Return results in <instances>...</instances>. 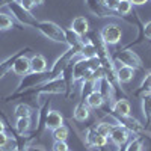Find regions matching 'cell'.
Returning a JSON list of instances; mask_svg holds the SVG:
<instances>
[{
	"instance_id": "obj_1",
	"label": "cell",
	"mask_w": 151,
	"mask_h": 151,
	"mask_svg": "<svg viewBox=\"0 0 151 151\" xmlns=\"http://www.w3.org/2000/svg\"><path fill=\"white\" fill-rule=\"evenodd\" d=\"M67 88H65V82L62 77H58V79H52L48 82H44L38 86H33V88H29L26 91H21L18 94H9L8 97H5L6 101H14V100H21V98H35L38 100V97L42 95V94H65Z\"/></svg>"
},
{
	"instance_id": "obj_2",
	"label": "cell",
	"mask_w": 151,
	"mask_h": 151,
	"mask_svg": "<svg viewBox=\"0 0 151 151\" xmlns=\"http://www.w3.org/2000/svg\"><path fill=\"white\" fill-rule=\"evenodd\" d=\"M36 30L40 32L42 36H45L47 40H52L55 42H65V33H64V27H60L59 24L48 21V20H42L38 21L36 24Z\"/></svg>"
},
{
	"instance_id": "obj_3",
	"label": "cell",
	"mask_w": 151,
	"mask_h": 151,
	"mask_svg": "<svg viewBox=\"0 0 151 151\" xmlns=\"http://www.w3.org/2000/svg\"><path fill=\"white\" fill-rule=\"evenodd\" d=\"M6 8L9 9V12L12 14V17H14V18L21 24V26L36 29V24H38V21H40V20H36V18H35V15L32 14V12L26 11V9H24V8L17 2V0L11 2Z\"/></svg>"
},
{
	"instance_id": "obj_4",
	"label": "cell",
	"mask_w": 151,
	"mask_h": 151,
	"mask_svg": "<svg viewBox=\"0 0 151 151\" xmlns=\"http://www.w3.org/2000/svg\"><path fill=\"white\" fill-rule=\"evenodd\" d=\"M107 116L110 118V119H113L118 125H122V127H125L132 134H147L148 132H147V129H145V125L144 124H141L139 121H137L136 118H133L132 115L130 116H119V115H116V113H113L110 109L107 110Z\"/></svg>"
},
{
	"instance_id": "obj_5",
	"label": "cell",
	"mask_w": 151,
	"mask_h": 151,
	"mask_svg": "<svg viewBox=\"0 0 151 151\" xmlns=\"http://www.w3.org/2000/svg\"><path fill=\"white\" fill-rule=\"evenodd\" d=\"M52 80V74H50V71H45V73H27L26 76H23L20 83L17 85L15 91L12 94H18L21 91H26L29 89V88H33V86H38L41 85L44 82H48Z\"/></svg>"
},
{
	"instance_id": "obj_6",
	"label": "cell",
	"mask_w": 151,
	"mask_h": 151,
	"mask_svg": "<svg viewBox=\"0 0 151 151\" xmlns=\"http://www.w3.org/2000/svg\"><path fill=\"white\" fill-rule=\"evenodd\" d=\"M112 58H113L115 64H122V65L130 67L133 70H144L142 59L137 56V53H134L130 48H121Z\"/></svg>"
},
{
	"instance_id": "obj_7",
	"label": "cell",
	"mask_w": 151,
	"mask_h": 151,
	"mask_svg": "<svg viewBox=\"0 0 151 151\" xmlns=\"http://www.w3.org/2000/svg\"><path fill=\"white\" fill-rule=\"evenodd\" d=\"M100 38H101V41L106 44V45H116L121 42L122 40V30L118 24L115 23H109L106 26L100 30Z\"/></svg>"
},
{
	"instance_id": "obj_8",
	"label": "cell",
	"mask_w": 151,
	"mask_h": 151,
	"mask_svg": "<svg viewBox=\"0 0 151 151\" xmlns=\"http://www.w3.org/2000/svg\"><path fill=\"white\" fill-rule=\"evenodd\" d=\"M95 88H97V91L103 95L104 103H109V107H110L113 104V101H115V89L112 88L109 80L103 76V77H100L98 80H95Z\"/></svg>"
},
{
	"instance_id": "obj_9",
	"label": "cell",
	"mask_w": 151,
	"mask_h": 151,
	"mask_svg": "<svg viewBox=\"0 0 151 151\" xmlns=\"http://www.w3.org/2000/svg\"><path fill=\"white\" fill-rule=\"evenodd\" d=\"M27 52H32V48L30 47H23V48H20V50H17L15 53H12L11 56H8V58H5L2 62H0V80H2L5 76L12 70V65H14V62L20 58V56H23V55H26Z\"/></svg>"
},
{
	"instance_id": "obj_10",
	"label": "cell",
	"mask_w": 151,
	"mask_h": 151,
	"mask_svg": "<svg viewBox=\"0 0 151 151\" xmlns=\"http://www.w3.org/2000/svg\"><path fill=\"white\" fill-rule=\"evenodd\" d=\"M109 137H110V141L113 142L115 147H121V145H125L132 139V133L125 127L116 124V125H113V127H112V132H110Z\"/></svg>"
},
{
	"instance_id": "obj_11",
	"label": "cell",
	"mask_w": 151,
	"mask_h": 151,
	"mask_svg": "<svg viewBox=\"0 0 151 151\" xmlns=\"http://www.w3.org/2000/svg\"><path fill=\"white\" fill-rule=\"evenodd\" d=\"M50 106H52V100L48 98L47 101H44L42 104H40V107H38V121H36L38 124H36V130L33 133L35 139H38L45 129V119H47V115L50 112Z\"/></svg>"
},
{
	"instance_id": "obj_12",
	"label": "cell",
	"mask_w": 151,
	"mask_h": 151,
	"mask_svg": "<svg viewBox=\"0 0 151 151\" xmlns=\"http://www.w3.org/2000/svg\"><path fill=\"white\" fill-rule=\"evenodd\" d=\"M85 3L88 6V9H89L92 14L98 18H107V17H116L115 12L109 11L100 0H85Z\"/></svg>"
},
{
	"instance_id": "obj_13",
	"label": "cell",
	"mask_w": 151,
	"mask_h": 151,
	"mask_svg": "<svg viewBox=\"0 0 151 151\" xmlns=\"http://www.w3.org/2000/svg\"><path fill=\"white\" fill-rule=\"evenodd\" d=\"M77 58V56H76ZM74 58V59H76ZM74 59L70 62V64L65 67V70L62 71V76L60 77L64 79V82H65V88H67V91H65V98L67 100H70L71 98V95L74 94V76H73V64H74Z\"/></svg>"
},
{
	"instance_id": "obj_14",
	"label": "cell",
	"mask_w": 151,
	"mask_h": 151,
	"mask_svg": "<svg viewBox=\"0 0 151 151\" xmlns=\"http://www.w3.org/2000/svg\"><path fill=\"white\" fill-rule=\"evenodd\" d=\"M64 33H65V44H68L70 48L76 50L77 53H80V50L83 47V38H80L76 32H73L71 29H64Z\"/></svg>"
},
{
	"instance_id": "obj_15",
	"label": "cell",
	"mask_w": 151,
	"mask_h": 151,
	"mask_svg": "<svg viewBox=\"0 0 151 151\" xmlns=\"http://www.w3.org/2000/svg\"><path fill=\"white\" fill-rule=\"evenodd\" d=\"M73 32H76L80 38H85L88 33H89V21H88L85 17L79 15L76 17L71 23V27H70Z\"/></svg>"
},
{
	"instance_id": "obj_16",
	"label": "cell",
	"mask_w": 151,
	"mask_h": 151,
	"mask_svg": "<svg viewBox=\"0 0 151 151\" xmlns=\"http://www.w3.org/2000/svg\"><path fill=\"white\" fill-rule=\"evenodd\" d=\"M113 113H116L119 116H130V103L127 98H118L113 101V104L109 107Z\"/></svg>"
},
{
	"instance_id": "obj_17",
	"label": "cell",
	"mask_w": 151,
	"mask_h": 151,
	"mask_svg": "<svg viewBox=\"0 0 151 151\" xmlns=\"http://www.w3.org/2000/svg\"><path fill=\"white\" fill-rule=\"evenodd\" d=\"M12 71H14V74L17 76H26L27 73H30V59L26 58V55L20 56L15 62L14 65H12Z\"/></svg>"
},
{
	"instance_id": "obj_18",
	"label": "cell",
	"mask_w": 151,
	"mask_h": 151,
	"mask_svg": "<svg viewBox=\"0 0 151 151\" xmlns=\"http://www.w3.org/2000/svg\"><path fill=\"white\" fill-rule=\"evenodd\" d=\"M45 71H48L47 59L40 53L33 55L30 58V73H45Z\"/></svg>"
},
{
	"instance_id": "obj_19",
	"label": "cell",
	"mask_w": 151,
	"mask_h": 151,
	"mask_svg": "<svg viewBox=\"0 0 151 151\" xmlns=\"http://www.w3.org/2000/svg\"><path fill=\"white\" fill-rule=\"evenodd\" d=\"M64 116L59 110H50L48 115H47V119H45V129L48 130H55L60 125H64Z\"/></svg>"
},
{
	"instance_id": "obj_20",
	"label": "cell",
	"mask_w": 151,
	"mask_h": 151,
	"mask_svg": "<svg viewBox=\"0 0 151 151\" xmlns=\"http://www.w3.org/2000/svg\"><path fill=\"white\" fill-rule=\"evenodd\" d=\"M151 94V71L145 73L144 79L141 82V85L136 88V91L133 92V97L136 98H142L145 95H150Z\"/></svg>"
},
{
	"instance_id": "obj_21",
	"label": "cell",
	"mask_w": 151,
	"mask_h": 151,
	"mask_svg": "<svg viewBox=\"0 0 151 151\" xmlns=\"http://www.w3.org/2000/svg\"><path fill=\"white\" fill-rule=\"evenodd\" d=\"M73 116L74 119L77 121V122H85L88 118H89V107H88V104L83 101L77 103L74 107V112H73Z\"/></svg>"
},
{
	"instance_id": "obj_22",
	"label": "cell",
	"mask_w": 151,
	"mask_h": 151,
	"mask_svg": "<svg viewBox=\"0 0 151 151\" xmlns=\"http://www.w3.org/2000/svg\"><path fill=\"white\" fill-rule=\"evenodd\" d=\"M141 107H142V115H144V119H145L144 125L148 130V127L151 125V94L141 98Z\"/></svg>"
},
{
	"instance_id": "obj_23",
	"label": "cell",
	"mask_w": 151,
	"mask_h": 151,
	"mask_svg": "<svg viewBox=\"0 0 151 151\" xmlns=\"http://www.w3.org/2000/svg\"><path fill=\"white\" fill-rule=\"evenodd\" d=\"M85 103L88 104V107H91V109H101V106L104 104V98L95 89L85 98Z\"/></svg>"
},
{
	"instance_id": "obj_24",
	"label": "cell",
	"mask_w": 151,
	"mask_h": 151,
	"mask_svg": "<svg viewBox=\"0 0 151 151\" xmlns=\"http://www.w3.org/2000/svg\"><path fill=\"white\" fill-rule=\"evenodd\" d=\"M116 74H118V79H119L121 85L122 83H130L133 80V77H134V70L130 68V67L121 65V67H116Z\"/></svg>"
},
{
	"instance_id": "obj_25",
	"label": "cell",
	"mask_w": 151,
	"mask_h": 151,
	"mask_svg": "<svg viewBox=\"0 0 151 151\" xmlns=\"http://www.w3.org/2000/svg\"><path fill=\"white\" fill-rule=\"evenodd\" d=\"M79 56H80L82 59H94V58H97L95 45H94L89 40L85 41V42H83V47H82V50H80V53H79Z\"/></svg>"
},
{
	"instance_id": "obj_26",
	"label": "cell",
	"mask_w": 151,
	"mask_h": 151,
	"mask_svg": "<svg viewBox=\"0 0 151 151\" xmlns=\"http://www.w3.org/2000/svg\"><path fill=\"white\" fill-rule=\"evenodd\" d=\"M30 127H32V119L29 116L17 118V121H15V132L18 134H26L30 130Z\"/></svg>"
},
{
	"instance_id": "obj_27",
	"label": "cell",
	"mask_w": 151,
	"mask_h": 151,
	"mask_svg": "<svg viewBox=\"0 0 151 151\" xmlns=\"http://www.w3.org/2000/svg\"><path fill=\"white\" fill-rule=\"evenodd\" d=\"M92 91H95V80L94 79H85L82 80V88H80V97L85 101V98L89 95Z\"/></svg>"
},
{
	"instance_id": "obj_28",
	"label": "cell",
	"mask_w": 151,
	"mask_h": 151,
	"mask_svg": "<svg viewBox=\"0 0 151 151\" xmlns=\"http://www.w3.org/2000/svg\"><path fill=\"white\" fill-rule=\"evenodd\" d=\"M125 151H144L142 136L134 134V137H132V139L127 142V145H125Z\"/></svg>"
},
{
	"instance_id": "obj_29",
	"label": "cell",
	"mask_w": 151,
	"mask_h": 151,
	"mask_svg": "<svg viewBox=\"0 0 151 151\" xmlns=\"http://www.w3.org/2000/svg\"><path fill=\"white\" fill-rule=\"evenodd\" d=\"M132 11H133V5L129 2V0H121V3L118 5V8H116L115 12L118 14V17H121V18L125 20V17H129L132 14Z\"/></svg>"
},
{
	"instance_id": "obj_30",
	"label": "cell",
	"mask_w": 151,
	"mask_h": 151,
	"mask_svg": "<svg viewBox=\"0 0 151 151\" xmlns=\"http://www.w3.org/2000/svg\"><path fill=\"white\" fill-rule=\"evenodd\" d=\"M17 27L14 20H12V17L9 14H5V12H0V32L2 30H11Z\"/></svg>"
},
{
	"instance_id": "obj_31",
	"label": "cell",
	"mask_w": 151,
	"mask_h": 151,
	"mask_svg": "<svg viewBox=\"0 0 151 151\" xmlns=\"http://www.w3.org/2000/svg\"><path fill=\"white\" fill-rule=\"evenodd\" d=\"M52 136H53L55 141H67L68 136H70V130H68L67 125L64 124V125H60V127L52 130Z\"/></svg>"
},
{
	"instance_id": "obj_32",
	"label": "cell",
	"mask_w": 151,
	"mask_h": 151,
	"mask_svg": "<svg viewBox=\"0 0 151 151\" xmlns=\"http://www.w3.org/2000/svg\"><path fill=\"white\" fill-rule=\"evenodd\" d=\"M14 113H15V116L17 118H26V116H32V109L27 106V104H24V103H20V104H17L15 106V110H14Z\"/></svg>"
},
{
	"instance_id": "obj_33",
	"label": "cell",
	"mask_w": 151,
	"mask_h": 151,
	"mask_svg": "<svg viewBox=\"0 0 151 151\" xmlns=\"http://www.w3.org/2000/svg\"><path fill=\"white\" fill-rule=\"evenodd\" d=\"M112 127H113V124L106 122V121H101V122L95 124L97 132L101 134V136H104V137H109V134H110V132H112Z\"/></svg>"
},
{
	"instance_id": "obj_34",
	"label": "cell",
	"mask_w": 151,
	"mask_h": 151,
	"mask_svg": "<svg viewBox=\"0 0 151 151\" xmlns=\"http://www.w3.org/2000/svg\"><path fill=\"white\" fill-rule=\"evenodd\" d=\"M0 151H17V139L14 136H9V139H8V142L0 148Z\"/></svg>"
},
{
	"instance_id": "obj_35",
	"label": "cell",
	"mask_w": 151,
	"mask_h": 151,
	"mask_svg": "<svg viewBox=\"0 0 151 151\" xmlns=\"http://www.w3.org/2000/svg\"><path fill=\"white\" fill-rule=\"evenodd\" d=\"M52 151H70L67 141H55V144L52 147Z\"/></svg>"
},
{
	"instance_id": "obj_36",
	"label": "cell",
	"mask_w": 151,
	"mask_h": 151,
	"mask_svg": "<svg viewBox=\"0 0 151 151\" xmlns=\"http://www.w3.org/2000/svg\"><path fill=\"white\" fill-rule=\"evenodd\" d=\"M119 3H121V0H104V3H103V5H104V6H106L109 11L115 12Z\"/></svg>"
},
{
	"instance_id": "obj_37",
	"label": "cell",
	"mask_w": 151,
	"mask_h": 151,
	"mask_svg": "<svg viewBox=\"0 0 151 151\" xmlns=\"http://www.w3.org/2000/svg\"><path fill=\"white\" fill-rule=\"evenodd\" d=\"M18 3L26 9V11H29V12H32V8L35 6V3H33V0H18Z\"/></svg>"
},
{
	"instance_id": "obj_38",
	"label": "cell",
	"mask_w": 151,
	"mask_h": 151,
	"mask_svg": "<svg viewBox=\"0 0 151 151\" xmlns=\"http://www.w3.org/2000/svg\"><path fill=\"white\" fill-rule=\"evenodd\" d=\"M144 36L147 40H151V20L144 24Z\"/></svg>"
},
{
	"instance_id": "obj_39",
	"label": "cell",
	"mask_w": 151,
	"mask_h": 151,
	"mask_svg": "<svg viewBox=\"0 0 151 151\" xmlns=\"http://www.w3.org/2000/svg\"><path fill=\"white\" fill-rule=\"evenodd\" d=\"M8 139H9V134H8L6 132H2V133H0V148H2V147L8 142Z\"/></svg>"
},
{
	"instance_id": "obj_40",
	"label": "cell",
	"mask_w": 151,
	"mask_h": 151,
	"mask_svg": "<svg viewBox=\"0 0 151 151\" xmlns=\"http://www.w3.org/2000/svg\"><path fill=\"white\" fill-rule=\"evenodd\" d=\"M129 2L133 5V6H144V5H147L150 0H129Z\"/></svg>"
},
{
	"instance_id": "obj_41",
	"label": "cell",
	"mask_w": 151,
	"mask_h": 151,
	"mask_svg": "<svg viewBox=\"0 0 151 151\" xmlns=\"http://www.w3.org/2000/svg\"><path fill=\"white\" fill-rule=\"evenodd\" d=\"M11 2H14V0H0V9H2L3 6H8Z\"/></svg>"
},
{
	"instance_id": "obj_42",
	"label": "cell",
	"mask_w": 151,
	"mask_h": 151,
	"mask_svg": "<svg viewBox=\"0 0 151 151\" xmlns=\"http://www.w3.org/2000/svg\"><path fill=\"white\" fill-rule=\"evenodd\" d=\"M5 130H6V124H5V121H3V119H0V133L5 132Z\"/></svg>"
},
{
	"instance_id": "obj_43",
	"label": "cell",
	"mask_w": 151,
	"mask_h": 151,
	"mask_svg": "<svg viewBox=\"0 0 151 151\" xmlns=\"http://www.w3.org/2000/svg\"><path fill=\"white\" fill-rule=\"evenodd\" d=\"M29 151H45L44 148H41V147H30L29 148Z\"/></svg>"
},
{
	"instance_id": "obj_44",
	"label": "cell",
	"mask_w": 151,
	"mask_h": 151,
	"mask_svg": "<svg viewBox=\"0 0 151 151\" xmlns=\"http://www.w3.org/2000/svg\"><path fill=\"white\" fill-rule=\"evenodd\" d=\"M127 145V144H125ZM125 145H121V147H116V151H125Z\"/></svg>"
},
{
	"instance_id": "obj_45",
	"label": "cell",
	"mask_w": 151,
	"mask_h": 151,
	"mask_svg": "<svg viewBox=\"0 0 151 151\" xmlns=\"http://www.w3.org/2000/svg\"><path fill=\"white\" fill-rule=\"evenodd\" d=\"M33 3H35V5H42L44 0H33Z\"/></svg>"
},
{
	"instance_id": "obj_46",
	"label": "cell",
	"mask_w": 151,
	"mask_h": 151,
	"mask_svg": "<svg viewBox=\"0 0 151 151\" xmlns=\"http://www.w3.org/2000/svg\"><path fill=\"white\" fill-rule=\"evenodd\" d=\"M147 137H148L150 142H151V133H148V134H147ZM150 151H151V147H150Z\"/></svg>"
},
{
	"instance_id": "obj_47",
	"label": "cell",
	"mask_w": 151,
	"mask_h": 151,
	"mask_svg": "<svg viewBox=\"0 0 151 151\" xmlns=\"http://www.w3.org/2000/svg\"><path fill=\"white\" fill-rule=\"evenodd\" d=\"M100 2H101V3H104V0H100Z\"/></svg>"
},
{
	"instance_id": "obj_48",
	"label": "cell",
	"mask_w": 151,
	"mask_h": 151,
	"mask_svg": "<svg viewBox=\"0 0 151 151\" xmlns=\"http://www.w3.org/2000/svg\"><path fill=\"white\" fill-rule=\"evenodd\" d=\"M150 45H151V40H150Z\"/></svg>"
},
{
	"instance_id": "obj_49",
	"label": "cell",
	"mask_w": 151,
	"mask_h": 151,
	"mask_svg": "<svg viewBox=\"0 0 151 151\" xmlns=\"http://www.w3.org/2000/svg\"><path fill=\"white\" fill-rule=\"evenodd\" d=\"M150 2H151V0H150Z\"/></svg>"
}]
</instances>
